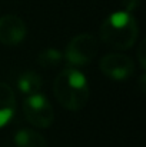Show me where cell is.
Returning <instances> with one entry per match:
<instances>
[{"instance_id":"obj_1","label":"cell","mask_w":146,"mask_h":147,"mask_svg":"<svg viewBox=\"0 0 146 147\" xmlns=\"http://www.w3.org/2000/svg\"><path fill=\"white\" fill-rule=\"evenodd\" d=\"M53 94L62 107L70 111L82 110L90 96L89 82L76 67H67L54 79Z\"/></svg>"},{"instance_id":"obj_2","label":"cell","mask_w":146,"mask_h":147,"mask_svg":"<svg viewBox=\"0 0 146 147\" xmlns=\"http://www.w3.org/2000/svg\"><path fill=\"white\" fill-rule=\"evenodd\" d=\"M139 34L136 19L125 10L109 14L100 24V39L107 46L128 50L135 46Z\"/></svg>"},{"instance_id":"obj_3","label":"cell","mask_w":146,"mask_h":147,"mask_svg":"<svg viewBox=\"0 0 146 147\" xmlns=\"http://www.w3.org/2000/svg\"><path fill=\"white\" fill-rule=\"evenodd\" d=\"M97 50L99 42L96 37L89 33H82L69 42L63 57L72 67H83L95 59Z\"/></svg>"},{"instance_id":"obj_4","label":"cell","mask_w":146,"mask_h":147,"mask_svg":"<svg viewBox=\"0 0 146 147\" xmlns=\"http://www.w3.org/2000/svg\"><path fill=\"white\" fill-rule=\"evenodd\" d=\"M24 117L32 126L37 129H48L53 124L54 111L48 97L42 93L27 96L23 101Z\"/></svg>"},{"instance_id":"obj_5","label":"cell","mask_w":146,"mask_h":147,"mask_svg":"<svg viewBox=\"0 0 146 147\" xmlns=\"http://www.w3.org/2000/svg\"><path fill=\"white\" fill-rule=\"evenodd\" d=\"M100 71L112 80L123 82L133 76L135 73V64L133 60L122 53H107L100 59L99 63Z\"/></svg>"},{"instance_id":"obj_6","label":"cell","mask_w":146,"mask_h":147,"mask_svg":"<svg viewBox=\"0 0 146 147\" xmlns=\"http://www.w3.org/2000/svg\"><path fill=\"white\" fill-rule=\"evenodd\" d=\"M27 29L24 22L16 14L0 17V43L4 46H19L26 37Z\"/></svg>"},{"instance_id":"obj_7","label":"cell","mask_w":146,"mask_h":147,"mask_svg":"<svg viewBox=\"0 0 146 147\" xmlns=\"http://www.w3.org/2000/svg\"><path fill=\"white\" fill-rule=\"evenodd\" d=\"M16 111V96L13 89L0 82V129L4 127L14 116Z\"/></svg>"},{"instance_id":"obj_8","label":"cell","mask_w":146,"mask_h":147,"mask_svg":"<svg viewBox=\"0 0 146 147\" xmlns=\"http://www.w3.org/2000/svg\"><path fill=\"white\" fill-rule=\"evenodd\" d=\"M42 86H43L42 79L35 71H24L17 79V89L26 97L32 96V94L40 93L42 92Z\"/></svg>"},{"instance_id":"obj_9","label":"cell","mask_w":146,"mask_h":147,"mask_svg":"<svg viewBox=\"0 0 146 147\" xmlns=\"http://www.w3.org/2000/svg\"><path fill=\"white\" fill-rule=\"evenodd\" d=\"M14 143L17 147H48L46 139L32 129L19 130L14 134Z\"/></svg>"},{"instance_id":"obj_10","label":"cell","mask_w":146,"mask_h":147,"mask_svg":"<svg viewBox=\"0 0 146 147\" xmlns=\"http://www.w3.org/2000/svg\"><path fill=\"white\" fill-rule=\"evenodd\" d=\"M63 60V53L57 49H46L42 50L37 56V63L43 69H53L57 67Z\"/></svg>"},{"instance_id":"obj_11","label":"cell","mask_w":146,"mask_h":147,"mask_svg":"<svg viewBox=\"0 0 146 147\" xmlns=\"http://www.w3.org/2000/svg\"><path fill=\"white\" fill-rule=\"evenodd\" d=\"M145 49H146V40H142L139 43V47H138V60H139V64L141 67L145 70L146 67V53H145Z\"/></svg>"},{"instance_id":"obj_12","label":"cell","mask_w":146,"mask_h":147,"mask_svg":"<svg viewBox=\"0 0 146 147\" xmlns=\"http://www.w3.org/2000/svg\"><path fill=\"white\" fill-rule=\"evenodd\" d=\"M141 0H122V6L125 7V11H132V10H136L138 6H139Z\"/></svg>"},{"instance_id":"obj_13","label":"cell","mask_w":146,"mask_h":147,"mask_svg":"<svg viewBox=\"0 0 146 147\" xmlns=\"http://www.w3.org/2000/svg\"><path fill=\"white\" fill-rule=\"evenodd\" d=\"M145 79H146V76H145V73L141 76V90L142 92H145Z\"/></svg>"}]
</instances>
